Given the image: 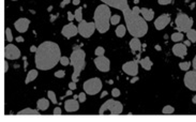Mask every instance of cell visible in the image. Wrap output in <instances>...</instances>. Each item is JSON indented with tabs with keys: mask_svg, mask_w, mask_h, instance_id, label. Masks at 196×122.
<instances>
[{
	"mask_svg": "<svg viewBox=\"0 0 196 122\" xmlns=\"http://www.w3.org/2000/svg\"><path fill=\"white\" fill-rule=\"evenodd\" d=\"M60 59L61 52L59 45L52 41H45L39 45L34 56V63L39 70L48 71L60 62Z\"/></svg>",
	"mask_w": 196,
	"mask_h": 122,
	"instance_id": "6da1fadb",
	"label": "cell"
},
{
	"mask_svg": "<svg viewBox=\"0 0 196 122\" xmlns=\"http://www.w3.org/2000/svg\"><path fill=\"white\" fill-rule=\"evenodd\" d=\"M141 14L146 22H150V20H152L154 17V11L152 10V9H148V7H141Z\"/></svg>",
	"mask_w": 196,
	"mask_h": 122,
	"instance_id": "d6986e66",
	"label": "cell"
},
{
	"mask_svg": "<svg viewBox=\"0 0 196 122\" xmlns=\"http://www.w3.org/2000/svg\"><path fill=\"white\" fill-rule=\"evenodd\" d=\"M86 94L87 93L84 91V92H81L79 94H78V101H79V103H84L86 101Z\"/></svg>",
	"mask_w": 196,
	"mask_h": 122,
	"instance_id": "8d00e7d4",
	"label": "cell"
},
{
	"mask_svg": "<svg viewBox=\"0 0 196 122\" xmlns=\"http://www.w3.org/2000/svg\"><path fill=\"white\" fill-rule=\"evenodd\" d=\"M60 63H61V65H63V67H67V65L71 64L70 58H68V57H65V56H63V57H61V59H60Z\"/></svg>",
	"mask_w": 196,
	"mask_h": 122,
	"instance_id": "836d02e7",
	"label": "cell"
},
{
	"mask_svg": "<svg viewBox=\"0 0 196 122\" xmlns=\"http://www.w3.org/2000/svg\"><path fill=\"white\" fill-rule=\"evenodd\" d=\"M77 27H78V33H79L83 37H85V39L90 37L91 35L94 33V31H96V29H97L94 22H88L84 19L82 20L81 22H78Z\"/></svg>",
	"mask_w": 196,
	"mask_h": 122,
	"instance_id": "ba28073f",
	"label": "cell"
},
{
	"mask_svg": "<svg viewBox=\"0 0 196 122\" xmlns=\"http://www.w3.org/2000/svg\"><path fill=\"white\" fill-rule=\"evenodd\" d=\"M175 24H176V28L178 29V31L186 33L189 30L192 29L193 19L191 17H189L188 15L184 14V13H179L177 15L176 20H175Z\"/></svg>",
	"mask_w": 196,
	"mask_h": 122,
	"instance_id": "8992f818",
	"label": "cell"
},
{
	"mask_svg": "<svg viewBox=\"0 0 196 122\" xmlns=\"http://www.w3.org/2000/svg\"><path fill=\"white\" fill-rule=\"evenodd\" d=\"M29 25H30V20L28 19V18H19V19H17L14 22L15 29L20 33L26 32L28 30V28H29Z\"/></svg>",
	"mask_w": 196,
	"mask_h": 122,
	"instance_id": "e0dca14e",
	"label": "cell"
},
{
	"mask_svg": "<svg viewBox=\"0 0 196 122\" xmlns=\"http://www.w3.org/2000/svg\"><path fill=\"white\" fill-rule=\"evenodd\" d=\"M191 64L192 63L190 61H186V62H180L179 63V69L181 71H184V72H188L189 69L191 67Z\"/></svg>",
	"mask_w": 196,
	"mask_h": 122,
	"instance_id": "83f0119b",
	"label": "cell"
},
{
	"mask_svg": "<svg viewBox=\"0 0 196 122\" xmlns=\"http://www.w3.org/2000/svg\"><path fill=\"white\" fill-rule=\"evenodd\" d=\"M79 108V101L76 99H71V100H67L64 102V109L68 112H75Z\"/></svg>",
	"mask_w": 196,
	"mask_h": 122,
	"instance_id": "ac0fdd59",
	"label": "cell"
},
{
	"mask_svg": "<svg viewBox=\"0 0 196 122\" xmlns=\"http://www.w3.org/2000/svg\"><path fill=\"white\" fill-rule=\"evenodd\" d=\"M71 1H72V0H62V1H61V3H60V7H64L65 5L69 4Z\"/></svg>",
	"mask_w": 196,
	"mask_h": 122,
	"instance_id": "b9f144b4",
	"label": "cell"
},
{
	"mask_svg": "<svg viewBox=\"0 0 196 122\" xmlns=\"http://www.w3.org/2000/svg\"><path fill=\"white\" fill-rule=\"evenodd\" d=\"M24 41H25V39H24L22 35H19V37H16V42H18V43H23Z\"/></svg>",
	"mask_w": 196,
	"mask_h": 122,
	"instance_id": "bcb514c9",
	"label": "cell"
},
{
	"mask_svg": "<svg viewBox=\"0 0 196 122\" xmlns=\"http://www.w3.org/2000/svg\"><path fill=\"white\" fill-rule=\"evenodd\" d=\"M133 1H134V3H135V4H137V3H138L141 0H133Z\"/></svg>",
	"mask_w": 196,
	"mask_h": 122,
	"instance_id": "91938a15",
	"label": "cell"
},
{
	"mask_svg": "<svg viewBox=\"0 0 196 122\" xmlns=\"http://www.w3.org/2000/svg\"><path fill=\"white\" fill-rule=\"evenodd\" d=\"M183 43L186 45V46H190V45H191V41H190V40H186V41H184Z\"/></svg>",
	"mask_w": 196,
	"mask_h": 122,
	"instance_id": "db71d44e",
	"label": "cell"
},
{
	"mask_svg": "<svg viewBox=\"0 0 196 122\" xmlns=\"http://www.w3.org/2000/svg\"><path fill=\"white\" fill-rule=\"evenodd\" d=\"M55 77H57V78H63L65 76V72L63 70H59V71H57V72H55Z\"/></svg>",
	"mask_w": 196,
	"mask_h": 122,
	"instance_id": "d590c367",
	"label": "cell"
},
{
	"mask_svg": "<svg viewBox=\"0 0 196 122\" xmlns=\"http://www.w3.org/2000/svg\"><path fill=\"white\" fill-rule=\"evenodd\" d=\"M17 115H40V112H38V109H32V108H25L22 109L20 112H17Z\"/></svg>",
	"mask_w": 196,
	"mask_h": 122,
	"instance_id": "cb8c5ba5",
	"label": "cell"
},
{
	"mask_svg": "<svg viewBox=\"0 0 196 122\" xmlns=\"http://www.w3.org/2000/svg\"><path fill=\"white\" fill-rule=\"evenodd\" d=\"M190 7H191V9H194V7H195V3H194V2L192 3V4L190 5Z\"/></svg>",
	"mask_w": 196,
	"mask_h": 122,
	"instance_id": "680465c9",
	"label": "cell"
},
{
	"mask_svg": "<svg viewBox=\"0 0 196 122\" xmlns=\"http://www.w3.org/2000/svg\"><path fill=\"white\" fill-rule=\"evenodd\" d=\"M154 48H156V50H162V47L160 46V45H156V46H154Z\"/></svg>",
	"mask_w": 196,
	"mask_h": 122,
	"instance_id": "11a10c76",
	"label": "cell"
},
{
	"mask_svg": "<svg viewBox=\"0 0 196 122\" xmlns=\"http://www.w3.org/2000/svg\"><path fill=\"white\" fill-rule=\"evenodd\" d=\"M159 4L161 5H166V4H169V3L173 2V0H158Z\"/></svg>",
	"mask_w": 196,
	"mask_h": 122,
	"instance_id": "f35d334b",
	"label": "cell"
},
{
	"mask_svg": "<svg viewBox=\"0 0 196 122\" xmlns=\"http://www.w3.org/2000/svg\"><path fill=\"white\" fill-rule=\"evenodd\" d=\"M94 64L101 72H108L111 70V61L105 56H98L94 59Z\"/></svg>",
	"mask_w": 196,
	"mask_h": 122,
	"instance_id": "8fae6325",
	"label": "cell"
},
{
	"mask_svg": "<svg viewBox=\"0 0 196 122\" xmlns=\"http://www.w3.org/2000/svg\"><path fill=\"white\" fill-rule=\"evenodd\" d=\"M74 15H75V19L77 20L78 22H81L82 20H83V10H82V7L76 9Z\"/></svg>",
	"mask_w": 196,
	"mask_h": 122,
	"instance_id": "f546056e",
	"label": "cell"
},
{
	"mask_svg": "<svg viewBox=\"0 0 196 122\" xmlns=\"http://www.w3.org/2000/svg\"><path fill=\"white\" fill-rule=\"evenodd\" d=\"M101 1L103 3H105V4H107L108 7L117 9V10H120L123 13V15L129 13L132 10L129 7L128 0H101Z\"/></svg>",
	"mask_w": 196,
	"mask_h": 122,
	"instance_id": "9c48e42d",
	"label": "cell"
},
{
	"mask_svg": "<svg viewBox=\"0 0 196 122\" xmlns=\"http://www.w3.org/2000/svg\"><path fill=\"white\" fill-rule=\"evenodd\" d=\"M83 88H84V91H85L87 94H89V95L98 94L101 91V89H102V82H101V79L98 77L90 78V79L86 80V82H84Z\"/></svg>",
	"mask_w": 196,
	"mask_h": 122,
	"instance_id": "52a82bcc",
	"label": "cell"
},
{
	"mask_svg": "<svg viewBox=\"0 0 196 122\" xmlns=\"http://www.w3.org/2000/svg\"><path fill=\"white\" fill-rule=\"evenodd\" d=\"M4 57L9 60H16L20 58V50L14 44H8L4 48Z\"/></svg>",
	"mask_w": 196,
	"mask_h": 122,
	"instance_id": "4fadbf2b",
	"label": "cell"
},
{
	"mask_svg": "<svg viewBox=\"0 0 196 122\" xmlns=\"http://www.w3.org/2000/svg\"><path fill=\"white\" fill-rule=\"evenodd\" d=\"M86 54L81 47H77V46H74V49L71 54V64L73 67L74 71L73 74H72V80L75 82H78L79 79V75L83 72V70L86 67Z\"/></svg>",
	"mask_w": 196,
	"mask_h": 122,
	"instance_id": "277c9868",
	"label": "cell"
},
{
	"mask_svg": "<svg viewBox=\"0 0 196 122\" xmlns=\"http://www.w3.org/2000/svg\"><path fill=\"white\" fill-rule=\"evenodd\" d=\"M126 26L119 25L118 27L116 28V34H117L118 37H123L126 35Z\"/></svg>",
	"mask_w": 196,
	"mask_h": 122,
	"instance_id": "484cf974",
	"label": "cell"
},
{
	"mask_svg": "<svg viewBox=\"0 0 196 122\" xmlns=\"http://www.w3.org/2000/svg\"><path fill=\"white\" fill-rule=\"evenodd\" d=\"M120 19H121V17L119 16V15H117V14L113 15V16L111 17V25H113V26L118 25L119 22H120Z\"/></svg>",
	"mask_w": 196,
	"mask_h": 122,
	"instance_id": "1f68e13d",
	"label": "cell"
},
{
	"mask_svg": "<svg viewBox=\"0 0 196 122\" xmlns=\"http://www.w3.org/2000/svg\"><path fill=\"white\" fill-rule=\"evenodd\" d=\"M37 106H38V109L40 110H46L49 107V101L45 97H42L40 100H38L37 102Z\"/></svg>",
	"mask_w": 196,
	"mask_h": 122,
	"instance_id": "44dd1931",
	"label": "cell"
},
{
	"mask_svg": "<svg viewBox=\"0 0 196 122\" xmlns=\"http://www.w3.org/2000/svg\"><path fill=\"white\" fill-rule=\"evenodd\" d=\"M174 112H175V108L171 105H166L165 107H163V109H162V112L164 115H171Z\"/></svg>",
	"mask_w": 196,
	"mask_h": 122,
	"instance_id": "4dcf8cb0",
	"label": "cell"
},
{
	"mask_svg": "<svg viewBox=\"0 0 196 122\" xmlns=\"http://www.w3.org/2000/svg\"><path fill=\"white\" fill-rule=\"evenodd\" d=\"M106 95H107V91H103V92H102V94H101V99H103V97H106Z\"/></svg>",
	"mask_w": 196,
	"mask_h": 122,
	"instance_id": "f5cc1de1",
	"label": "cell"
},
{
	"mask_svg": "<svg viewBox=\"0 0 196 122\" xmlns=\"http://www.w3.org/2000/svg\"><path fill=\"white\" fill-rule=\"evenodd\" d=\"M111 7L103 3L96 7L94 14H93V20L96 24V27L100 33H105L109 30L111 27Z\"/></svg>",
	"mask_w": 196,
	"mask_h": 122,
	"instance_id": "3957f363",
	"label": "cell"
},
{
	"mask_svg": "<svg viewBox=\"0 0 196 122\" xmlns=\"http://www.w3.org/2000/svg\"><path fill=\"white\" fill-rule=\"evenodd\" d=\"M52 10H53V5H49L48 9H47V11H48V12H52Z\"/></svg>",
	"mask_w": 196,
	"mask_h": 122,
	"instance_id": "6f0895ef",
	"label": "cell"
},
{
	"mask_svg": "<svg viewBox=\"0 0 196 122\" xmlns=\"http://www.w3.org/2000/svg\"><path fill=\"white\" fill-rule=\"evenodd\" d=\"M171 52L176 57L179 58H184L188 55V46L184 43H177L173 46Z\"/></svg>",
	"mask_w": 196,
	"mask_h": 122,
	"instance_id": "2e32d148",
	"label": "cell"
},
{
	"mask_svg": "<svg viewBox=\"0 0 196 122\" xmlns=\"http://www.w3.org/2000/svg\"><path fill=\"white\" fill-rule=\"evenodd\" d=\"M183 35H184L183 32H180V31H178V32H174L173 34H171V41H173V42L178 43V42H180V41L183 40Z\"/></svg>",
	"mask_w": 196,
	"mask_h": 122,
	"instance_id": "d4e9b609",
	"label": "cell"
},
{
	"mask_svg": "<svg viewBox=\"0 0 196 122\" xmlns=\"http://www.w3.org/2000/svg\"><path fill=\"white\" fill-rule=\"evenodd\" d=\"M57 16H58V14H57V15H54V14L50 15V22H55L56 18H57Z\"/></svg>",
	"mask_w": 196,
	"mask_h": 122,
	"instance_id": "7dc6e473",
	"label": "cell"
},
{
	"mask_svg": "<svg viewBox=\"0 0 196 122\" xmlns=\"http://www.w3.org/2000/svg\"><path fill=\"white\" fill-rule=\"evenodd\" d=\"M11 1H17V0H11Z\"/></svg>",
	"mask_w": 196,
	"mask_h": 122,
	"instance_id": "94428289",
	"label": "cell"
},
{
	"mask_svg": "<svg viewBox=\"0 0 196 122\" xmlns=\"http://www.w3.org/2000/svg\"><path fill=\"white\" fill-rule=\"evenodd\" d=\"M37 50H38V47L34 46V45H32V46L30 47V52H37Z\"/></svg>",
	"mask_w": 196,
	"mask_h": 122,
	"instance_id": "681fc988",
	"label": "cell"
},
{
	"mask_svg": "<svg viewBox=\"0 0 196 122\" xmlns=\"http://www.w3.org/2000/svg\"><path fill=\"white\" fill-rule=\"evenodd\" d=\"M72 3H73L74 5H78L79 3H81V0H73V1H72Z\"/></svg>",
	"mask_w": 196,
	"mask_h": 122,
	"instance_id": "816d5d0a",
	"label": "cell"
},
{
	"mask_svg": "<svg viewBox=\"0 0 196 122\" xmlns=\"http://www.w3.org/2000/svg\"><path fill=\"white\" fill-rule=\"evenodd\" d=\"M5 40L8 41V42H12L13 41V34H12V31H11L10 28H7V29H5Z\"/></svg>",
	"mask_w": 196,
	"mask_h": 122,
	"instance_id": "d6a6232c",
	"label": "cell"
},
{
	"mask_svg": "<svg viewBox=\"0 0 196 122\" xmlns=\"http://www.w3.org/2000/svg\"><path fill=\"white\" fill-rule=\"evenodd\" d=\"M141 7H134L129 13L124 14V20L129 33L134 37H143L147 34L148 25L147 22L141 17Z\"/></svg>",
	"mask_w": 196,
	"mask_h": 122,
	"instance_id": "7a4b0ae2",
	"label": "cell"
},
{
	"mask_svg": "<svg viewBox=\"0 0 196 122\" xmlns=\"http://www.w3.org/2000/svg\"><path fill=\"white\" fill-rule=\"evenodd\" d=\"M94 54H96L97 57H98V56H104V54H105V49H104L103 47L99 46V47H97L96 50H94Z\"/></svg>",
	"mask_w": 196,
	"mask_h": 122,
	"instance_id": "e575fe53",
	"label": "cell"
},
{
	"mask_svg": "<svg viewBox=\"0 0 196 122\" xmlns=\"http://www.w3.org/2000/svg\"><path fill=\"white\" fill-rule=\"evenodd\" d=\"M122 71L126 74L130 75V76H137L138 74V61L137 60H133V61H129L126 62L122 65Z\"/></svg>",
	"mask_w": 196,
	"mask_h": 122,
	"instance_id": "7c38bea8",
	"label": "cell"
},
{
	"mask_svg": "<svg viewBox=\"0 0 196 122\" xmlns=\"http://www.w3.org/2000/svg\"><path fill=\"white\" fill-rule=\"evenodd\" d=\"M76 88H77V86H76V82L72 80V82H71L70 84H69V89L73 90V91H74V90H75Z\"/></svg>",
	"mask_w": 196,
	"mask_h": 122,
	"instance_id": "60d3db41",
	"label": "cell"
},
{
	"mask_svg": "<svg viewBox=\"0 0 196 122\" xmlns=\"http://www.w3.org/2000/svg\"><path fill=\"white\" fill-rule=\"evenodd\" d=\"M130 48L133 52H141V43L138 37H133L130 41Z\"/></svg>",
	"mask_w": 196,
	"mask_h": 122,
	"instance_id": "ffe728a7",
	"label": "cell"
},
{
	"mask_svg": "<svg viewBox=\"0 0 196 122\" xmlns=\"http://www.w3.org/2000/svg\"><path fill=\"white\" fill-rule=\"evenodd\" d=\"M183 82L188 89L196 91V70L188 71L183 77Z\"/></svg>",
	"mask_w": 196,
	"mask_h": 122,
	"instance_id": "30bf717a",
	"label": "cell"
},
{
	"mask_svg": "<svg viewBox=\"0 0 196 122\" xmlns=\"http://www.w3.org/2000/svg\"><path fill=\"white\" fill-rule=\"evenodd\" d=\"M47 97H48V100L53 103V104H58L57 97H56V94H55L54 91H52V90L47 91Z\"/></svg>",
	"mask_w": 196,
	"mask_h": 122,
	"instance_id": "f1b7e54d",
	"label": "cell"
},
{
	"mask_svg": "<svg viewBox=\"0 0 196 122\" xmlns=\"http://www.w3.org/2000/svg\"><path fill=\"white\" fill-rule=\"evenodd\" d=\"M67 15H68V19H69V22H72L74 19H75V15L72 14V12H71V11H69L68 14H67Z\"/></svg>",
	"mask_w": 196,
	"mask_h": 122,
	"instance_id": "ab89813d",
	"label": "cell"
},
{
	"mask_svg": "<svg viewBox=\"0 0 196 122\" xmlns=\"http://www.w3.org/2000/svg\"><path fill=\"white\" fill-rule=\"evenodd\" d=\"M192 65H193V69H194V70H196V55H195V57H194V59H193Z\"/></svg>",
	"mask_w": 196,
	"mask_h": 122,
	"instance_id": "f907efd6",
	"label": "cell"
},
{
	"mask_svg": "<svg viewBox=\"0 0 196 122\" xmlns=\"http://www.w3.org/2000/svg\"><path fill=\"white\" fill-rule=\"evenodd\" d=\"M38 70H30L29 72H28V74H27V77H26V79H25V84L26 85H28L29 82H33V80L35 79V78L38 77Z\"/></svg>",
	"mask_w": 196,
	"mask_h": 122,
	"instance_id": "603a6c76",
	"label": "cell"
},
{
	"mask_svg": "<svg viewBox=\"0 0 196 122\" xmlns=\"http://www.w3.org/2000/svg\"><path fill=\"white\" fill-rule=\"evenodd\" d=\"M78 33V27L73 24V22L65 25L61 30V34L65 37V39H71V37H75Z\"/></svg>",
	"mask_w": 196,
	"mask_h": 122,
	"instance_id": "5bb4252c",
	"label": "cell"
},
{
	"mask_svg": "<svg viewBox=\"0 0 196 122\" xmlns=\"http://www.w3.org/2000/svg\"><path fill=\"white\" fill-rule=\"evenodd\" d=\"M53 114H54V115H61V114H62V112H61V108L60 107H56L55 109H54Z\"/></svg>",
	"mask_w": 196,
	"mask_h": 122,
	"instance_id": "7bdbcfd3",
	"label": "cell"
},
{
	"mask_svg": "<svg viewBox=\"0 0 196 122\" xmlns=\"http://www.w3.org/2000/svg\"><path fill=\"white\" fill-rule=\"evenodd\" d=\"M111 95H113L114 97H120V90L117 89V88H114V89L111 90Z\"/></svg>",
	"mask_w": 196,
	"mask_h": 122,
	"instance_id": "74e56055",
	"label": "cell"
},
{
	"mask_svg": "<svg viewBox=\"0 0 196 122\" xmlns=\"http://www.w3.org/2000/svg\"><path fill=\"white\" fill-rule=\"evenodd\" d=\"M8 71H9V63H8V61L5 60L4 61V72L7 73Z\"/></svg>",
	"mask_w": 196,
	"mask_h": 122,
	"instance_id": "c3c4849f",
	"label": "cell"
},
{
	"mask_svg": "<svg viewBox=\"0 0 196 122\" xmlns=\"http://www.w3.org/2000/svg\"><path fill=\"white\" fill-rule=\"evenodd\" d=\"M72 92H73V90L69 89L68 91H67V93H65V95H64V97H69V95H72V94H73V93H72ZM61 97L60 99H61V100H63V97Z\"/></svg>",
	"mask_w": 196,
	"mask_h": 122,
	"instance_id": "f6af8a7d",
	"label": "cell"
},
{
	"mask_svg": "<svg viewBox=\"0 0 196 122\" xmlns=\"http://www.w3.org/2000/svg\"><path fill=\"white\" fill-rule=\"evenodd\" d=\"M141 67L145 69L146 71H150L152 65H153V62L151 61V59L149 57H146L141 60Z\"/></svg>",
	"mask_w": 196,
	"mask_h": 122,
	"instance_id": "7402d4cb",
	"label": "cell"
},
{
	"mask_svg": "<svg viewBox=\"0 0 196 122\" xmlns=\"http://www.w3.org/2000/svg\"><path fill=\"white\" fill-rule=\"evenodd\" d=\"M186 37H188V40H190L192 43H195L196 44V30L195 29H190L186 32Z\"/></svg>",
	"mask_w": 196,
	"mask_h": 122,
	"instance_id": "4316f807",
	"label": "cell"
},
{
	"mask_svg": "<svg viewBox=\"0 0 196 122\" xmlns=\"http://www.w3.org/2000/svg\"><path fill=\"white\" fill-rule=\"evenodd\" d=\"M171 15L169 14H162L160 15L156 20H154V27L156 30H163L166 26L171 22Z\"/></svg>",
	"mask_w": 196,
	"mask_h": 122,
	"instance_id": "9a60e30c",
	"label": "cell"
},
{
	"mask_svg": "<svg viewBox=\"0 0 196 122\" xmlns=\"http://www.w3.org/2000/svg\"><path fill=\"white\" fill-rule=\"evenodd\" d=\"M192 102H193V103H194V104H196V94H195V95H194V97H192Z\"/></svg>",
	"mask_w": 196,
	"mask_h": 122,
	"instance_id": "9f6ffc18",
	"label": "cell"
},
{
	"mask_svg": "<svg viewBox=\"0 0 196 122\" xmlns=\"http://www.w3.org/2000/svg\"><path fill=\"white\" fill-rule=\"evenodd\" d=\"M111 112V115H121L123 112V105L122 103L115 101L114 99L107 100L105 103L102 104V106L99 109V114L100 115H104L105 112Z\"/></svg>",
	"mask_w": 196,
	"mask_h": 122,
	"instance_id": "5b68a950",
	"label": "cell"
},
{
	"mask_svg": "<svg viewBox=\"0 0 196 122\" xmlns=\"http://www.w3.org/2000/svg\"><path fill=\"white\" fill-rule=\"evenodd\" d=\"M138 80H139V77H137V76H133V77L131 78L130 82H131V84H135V82H138Z\"/></svg>",
	"mask_w": 196,
	"mask_h": 122,
	"instance_id": "ee69618b",
	"label": "cell"
}]
</instances>
